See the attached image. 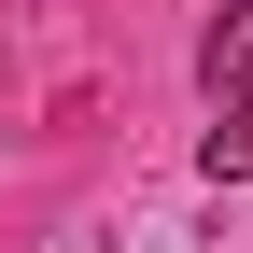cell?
Returning a JSON list of instances; mask_svg holds the SVG:
<instances>
[{
  "mask_svg": "<svg viewBox=\"0 0 253 253\" xmlns=\"http://www.w3.org/2000/svg\"><path fill=\"white\" fill-rule=\"evenodd\" d=\"M197 169H211V183H253V99H211V126H197Z\"/></svg>",
  "mask_w": 253,
  "mask_h": 253,
  "instance_id": "2",
  "label": "cell"
},
{
  "mask_svg": "<svg viewBox=\"0 0 253 253\" xmlns=\"http://www.w3.org/2000/svg\"><path fill=\"white\" fill-rule=\"evenodd\" d=\"M197 71H211V99H253V0H225V14H211Z\"/></svg>",
  "mask_w": 253,
  "mask_h": 253,
  "instance_id": "1",
  "label": "cell"
}]
</instances>
